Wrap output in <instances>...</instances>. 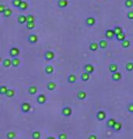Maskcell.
Masks as SVG:
<instances>
[{"mask_svg": "<svg viewBox=\"0 0 133 139\" xmlns=\"http://www.w3.org/2000/svg\"><path fill=\"white\" fill-rule=\"evenodd\" d=\"M14 95H15V90H14V89H8L7 92H6V94H5V96H6L7 97H13Z\"/></svg>", "mask_w": 133, "mask_h": 139, "instance_id": "cell-32", "label": "cell"}, {"mask_svg": "<svg viewBox=\"0 0 133 139\" xmlns=\"http://www.w3.org/2000/svg\"><path fill=\"white\" fill-rule=\"evenodd\" d=\"M67 81H68V83H70V84H74V83H76V81H77V77L75 75H69L68 77H67Z\"/></svg>", "mask_w": 133, "mask_h": 139, "instance_id": "cell-18", "label": "cell"}, {"mask_svg": "<svg viewBox=\"0 0 133 139\" xmlns=\"http://www.w3.org/2000/svg\"><path fill=\"white\" fill-rule=\"evenodd\" d=\"M44 57H45V59H46V60H53L55 58V54L52 51H46L45 53V55H44Z\"/></svg>", "mask_w": 133, "mask_h": 139, "instance_id": "cell-6", "label": "cell"}, {"mask_svg": "<svg viewBox=\"0 0 133 139\" xmlns=\"http://www.w3.org/2000/svg\"><path fill=\"white\" fill-rule=\"evenodd\" d=\"M121 78H122V75L119 72L112 73V79L114 81H119Z\"/></svg>", "mask_w": 133, "mask_h": 139, "instance_id": "cell-11", "label": "cell"}, {"mask_svg": "<svg viewBox=\"0 0 133 139\" xmlns=\"http://www.w3.org/2000/svg\"><path fill=\"white\" fill-rule=\"evenodd\" d=\"M114 31H115V33H116V36L123 33L122 27H120V26H115V27H114Z\"/></svg>", "mask_w": 133, "mask_h": 139, "instance_id": "cell-36", "label": "cell"}, {"mask_svg": "<svg viewBox=\"0 0 133 139\" xmlns=\"http://www.w3.org/2000/svg\"><path fill=\"white\" fill-rule=\"evenodd\" d=\"M126 69H127V71H128V72H131L133 70V63L128 62L126 64Z\"/></svg>", "mask_w": 133, "mask_h": 139, "instance_id": "cell-31", "label": "cell"}, {"mask_svg": "<svg viewBox=\"0 0 133 139\" xmlns=\"http://www.w3.org/2000/svg\"><path fill=\"white\" fill-rule=\"evenodd\" d=\"M12 13H13V12H12L11 9H9V8H6L5 12L3 13V15H4L5 17H10L11 15H12Z\"/></svg>", "mask_w": 133, "mask_h": 139, "instance_id": "cell-27", "label": "cell"}, {"mask_svg": "<svg viewBox=\"0 0 133 139\" xmlns=\"http://www.w3.org/2000/svg\"><path fill=\"white\" fill-rule=\"evenodd\" d=\"M27 7H28V4H27L26 2H25V1H23V2L21 3L20 6H19L18 8H19L20 10H26Z\"/></svg>", "mask_w": 133, "mask_h": 139, "instance_id": "cell-34", "label": "cell"}, {"mask_svg": "<svg viewBox=\"0 0 133 139\" xmlns=\"http://www.w3.org/2000/svg\"><path fill=\"white\" fill-rule=\"evenodd\" d=\"M36 92H37V87L36 86H29V88H28V93L30 95H35V94H36Z\"/></svg>", "mask_w": 133, "mask_h": 139, "instance_id": "cell-22", "label": "cell"}, {"mask_svg": "<svg viewBox=\"0 0 133 139\" xmlns=\"http://www.w3.org/2000/svg\"><path fill=\"white\" fill-rule=\"evenodd\" d=\"M121 128H122V125H121V123H120V122H117V123L115 124L114 127H113L114 131H116V132L120 131V130H121Z\"/></svg>", "mask_w": 133, "mask_h": 139, "instance_id": "cell-23", "label": "cell"}, {"mask_svg": "<svg viewBox=\"0 0 133 139\" xmlns=\"http://www.w3.org/2000/svg\"><path fill=\"white\" fill-rule=\"evenodd\" d=\"M58 139H67V135L66 134H60L58 135Z\"/></svg>", "mask_w": 133, "mask_h": 139, "instance_id": "cell-43", "label": "cell"}, {"mask_svg": "<svg viewBox=\"0 0 133 139\" xmlns=\"http://www.w3.org/2000/svg\"><path fill=\"white\" fill-rule=\"evenodd\" d=\"M26 17H27V22H35V20H36L35 16L33 15H28Z\"/></svg>", "mask_w": 133, "mask_h": 139, "instance_id": "cell-40", "label": "cell"}, {"mask_svg": "<svg viewBox=\"0 0 133 139\" xmlns=\"http://www.w3.org/2000/svg\"><path fill=\"white\" fill-rule=\"evenodd\" d=\"M3 66L5 67H9L12 66V60L9 58H5V60L3 61Z\"/></svg>", "mask_w": 133, "mask_h": 139, "instance_id": "cell-21", "label": "cell"}, {"mask_svg": "<svg viewBox=\"0 0 133 139\" xmlns=\"http://www.w3.org/2000/svg\"><path fill=\"white\" fill-rule=\"evenodd\" d=\"M86 97H87V94H86V92H84V91H79V92L77 93V98H78L79 100H84Z\"/></svg>", "mask_w": 133, "mask_h": 139, "instance_id": "cell-19", "label": "cell"}, {"mask_svg": "<svg viewBox=\"0 0 133 139\" xmlns=\"http://www.w3.org/2000/svg\"><path fill=\"white\" fill-rule=\"evenodd\" d=\"M88 139H97V136H96L95 134H90V135L88 136Z\"/></svg>", "mask_w": 133, "mask_h": 139, "instance_id": "cell-45", "label": "cell"}, {"mask_svg": "<svg viewBox=\"0 0 133 139\" xmlns=\"http://www.w3.org/2000/svg\"><path fill=\"white\" fill-rule=\"evenodd\" d=\"M7 87L6 86H2L1 87H0V94L1 95H5L6 94V92H7Z\"/></svg>", "mask_w": 133, "mask_h": 139, "instance_id": "cell-39", "label": "cell"}, {"mask_svg": "<svg viewBox=\"0 0 133 139\" xmlns=\"http://www.w3.org/2000/svg\"><path fill=\"white\" fill-rule=\"evenodd\" d=\"M121 46H122L123 48H128L130 46V41L128 40V39H125L121 42Z\"/></svg>", "mask_w": 133, "mask_h": 139, "instance_id": "cell-24", "label": "cell"}, {"mask_svg": "<svg viewBox=\"0 0 133 139\" xmlns=\"http://www.w3.org/2000/svg\"><path fill=\"white\" fill-rule=\"evenodd\" d=\"M19 65H20V59L18 57H13V59H12V67H17Z\"/></svg>", "mask_w": 133, "mask_h": 139, "instance_id": "cell-13", "label": "cell"}, {"mask_svg": "<svg viewBox=\"0 0 133 139\" xmlns=\"http://www.w3.org/2000/svg\"><path fill=\"white\" fill-rule=\"evenodd\" d=\"M125 5H126V7H128V8L132 7L133 6V1L132 0H126V1H125Z\"/></svg>", "mask_w": 133, "mask_h": 139, "instance_id": "cell-38", "label": "cell"}, {"mask_svg": "<svg viewBox=\"0 0 133 139\" xmlns=\"http://www.w3.org/2000/svg\"><path fill=\"white\" fill-rule=\"evenodd\" d=\"M35 22H27L26 23V28L27 29H29V30H32V29H34L35 28Z\"/></svg>", "mask_w": 133, "mask_h": 139, "instance_id": "cell-29", "label": "cell"}, {"mask_svg": "<svg viewBox=\"0 0 133 139\" xmlns=\"http://www.w3.org/2000/svg\"><path fill=\"white\" fill-rule=\"evenodd\" d=\"M5 9H6V8L5 7V5H0V13H1V14H3V13H4V12L5 11Z\"/></svg>", "mask_w": 133, "mask_h": 139, "instance_id": "cell-44", "label": "cell"}, {"mask_svg": "<svg viewBox=\"0 0 133 139\" xmlns=\"http://www.w3.org/2000/svg\"><path fill=\"white\" fill-rule=\"evenodd\" d=\"M6 137H7V139H14L15 137V132H12V131H10V132H8V133H7V134H6Z\"/></svg>", "mask_w": 133, "mask_h": 139, "instance_id": "cell-37", "label": "cell"}, {"mask_svg": "<svg viewBox=\"0 0 133 139\" xmlns=\"http://www.w3.org/2000/svg\"><path fill=\"white\" fill-rule=\"evenodd\" d=\"M116 38H117V40H118V41L122 42L123 40L126 39V36H125L124 33H121V34H119V35H117V36H116Z\"/></svg>", "mask_w": 133, "mask_h": 139, "instance_id": "cell-28", "label": "cell"}, {"mask_svg": "<svg viewBox=\"0 0 133 139\" xmlns=\"http://www.w3.org/2000/svg\"><path fill=\"white\" fill-rule=\"evenodd\" d=\"M105 36L107 37V39H112L114 38V36H116V33L114 29H107L105 33Z\"/></svg>", "mask_w": 133, "mask_h": 139, "instance_id": "cell-2", "label": "cell"}, {"mask_svg": "<svg viewBox=\"0 0 133 139\" xmlns=\"http://www.w3.org/2000/svg\"><path fill=\"white\" fill-rule=\"evenodd\" d=\"M98 47H99V45L97 43H95V42H93V43H91L89 45V49L91 51H97V49H98Z\"/></svg>", "mask_w": 133, "mask_h": 139, "instance_id": "cell-16", "label": "cell"}, {"mask_svg": "<svg viewBox=\"0 0 133 139\" xmlns=\"http://www.w3.org/2000/svg\"><path fill=\"white\" fill-rule=\"evenodd\" d=\"M46 87L48 90H50V91H53V90H55L56 87V85L55 82H49L47 83V86H46Z\"/></svg>", "mask_w": 133, "mask_h": 139, "instance_id": "cell-17", "label": "cell"}, {"mask_svg": "<svg viewBox=\"0 0 133 139\" xmlns=\"http://www.w3.org/2000/svg\"><path fill=\"white\" fill-rule=\"evenodd\" d=\"M127 17L129 20H133V11H128L127 14Z\"/></svg>", "mask_w": 133, "mask_h": 139, "instance_id": "cell-41", "label": "cell"}, {"mask_svg": "<svg viewBox=\"0 0 133 139\" xmlns=\"http://www.w3.org/2000/svg\"><path fill=\"white\" fill-rule=\"evenodd\" d=\"M17 21H18L19 24H25V23H27V17L26 15H21L17 17Z\"/></svg>", "mask_w": 133, "mask_h": 139, "instance_id": "cell-12", "label": "cell"}, {"mask_svg": "<svg viewBox=\"0 0 133 139\" xmlns=\"http://www.w3.org/2000/svg\"><path fill=\"white\" fill-rule=\"evenodd\" d=\"M72 114V109L70 107H68V106H66V107H64L62 109V115H64V116H70Z\"/></svg>", "mask_w": 133, "mask_h": 139, "instance_id": "cell-3", "label": "cell"}, {"mask_svg": "<svg viewBox=\"0 0 133 139\" xmlns=\"http://www.w3.org/2000/svg\"><path fill=\"white\" fill-rule=\"evenodd\" d=\"M109 71L111 73H115V72H118V65L117 64H111L110 66H109Z\"/></svg>", "mask_w": 133, "mask_h": 139, "instance_id": "cell-20", "label": "cell"}, {"mask_svg": "<svg viewBox=\"0 0 133 139\" xmlns=\"http://www.w3.org/2000/svg\"><path fill=\"white\" fill-rule=\"evenodd\" d=\"M20 54V51L17 47H12L10 50H9V55L12 57H17Z\"/></svg>", "mask_w": 133, "mask_h": 139, "instance_id": "cell-1", "label": "cell"}, {"mask_svg": "<svg viewBox=\"0 0 133 139\" xmlns=\"http://www.w3.org/2000/svg\"><path fill=\"white\" fill-rule=\"evenodd\" d=\"M84 70H85V72L88 73V74H92L95 71V67H93L91 64H87L84 67Z\"/></svg>", "mask_w": 133, "mask_h": 139, "instance_id": "cell-4", "label": "cell"}, {"mask_svg": "<svg viewBox=\"0 0 133 139\" xmlns=\"http://www.w3.org/2000/svg\"><path fill=\"white\" fill-rule=\"evenodd\" d=\"M98 45H99V47H100V48L105 49L107 46V42L106 41V40H101V41L98 43Z\"/></svg>", "mask_w": 133, "mask_h": 139, "instance_id": "cell-33", "label": "cell"}, {"mask_svg": "<svg viewBox=\"0 0 133 139\" xmlns=\"http://www.w3.org/2000/svg\"><path fill=\"white\" fill-rule=\"evenodd\" d=\"M22 2H23L22 0H12V5L15 7H19Z\"/></svg>", "mask_w": 133, "mask_h": 139, "instance_id": "cell-30", "label": "cell"}, {"mask_svg": "<svg viewBox=\"0 0 133 139\" xmlns=\"http://www.w3.org/2000/svg\"><path fill=\"white\" fill-rule=\"evenodd\" d=\"M106 116H107V115L106 113L104 112V111H98L97 114V118L99 120V121H102L104 119L106 118Z\"/></svg>", "mask_w": 133, "mask_h": 139, "instance_id": "cell-10", "label": "cell"}, {"mask_svg": "<svg viewBox=\"0 0 133 139\" xmlns=\"http://www.w3.org/2000/svg\"><path fill=\"white\" fill-rule=\"evenodd\" d=\"M30 108H31V105L28 103H26V102H25V103H23L21 105V109H22V111H23L24 113L29 112Z\"/></svg>", "mask_w": 133, "mask_h": 139, "instance_id": "cell-7", "label": "cell"}, {"mask_svg": "<svg viewBox=\"0 0 133 139\" xmlns=\"http://www.w3.org/2000/svg\"><path fill=\"white\" fill-rule=\"evenodd\" d=\"M36 101H37V103L38 104H45L46 101V97L45 95H39L38 96H37V98H36Z\"/></svg>", "mask_w": 133, "mask_h": 139, "instance_id": "cell-9", "label": "cell"}, {"mask_svg": "<svg viewBox=\"0 0 133 139\" xmlns=\"http://www.w3.org/2000/svg\"><path fill=\"white\" fill-rule=\"evenodd\" d=\"M57 5H58V6H59L60 8H64V7L67 6L68 2H67L66 0H59V1L57 2Z\"/></svg>", "mask_w": 133, "mask_h": 139, "instance_id": "cell-15", "label": "cell"}, {"mask_svg": "<svg viewBox=\"0 0 133 139\" xmlns=\"http://www.w3.org/2000/svg\"><path fill=\"white\" fill-rule=\"evenodd\" d=\"M117 123V121L115 120L114 118H110L108 119L107 121V127H109V128H113L114 127V125H115V124Z\"/></svg>", "mask_w": 133, "mask_h": 139, "instance_id": "cell-14", "label": "cell"}, {"mask_svg": "<svg viewBox=\"0 0 133 139\" xmlns=\"http://www.w3.org/2000/svg\"><path fill=\"white\" fill-rule=\"evenodd\" d=\"M127 109H128V111L129 113H133V103H130L129 105H128Z\"/></svg>", "mask_w": 133, "mask_h": 139, "instance_id": "cell-42", "label": "cell"}, {"mask_svg": "<svg viewBox=\"0 0 133 139\" xmlns=\"http://www.w3.org/2000/svg\"><path fill=\"white\" fill-rule=\"evenodd\" d=\"M89 75H90V74H88V73H87V72H84L81 75V79L83 81H87V80H89V77H90Z\"/></svg>", "mask_w": 133, "mask_h": 139, "instance_id": "cell-26", "label": "cell"}, {"mask_svg": "<svg viewBox=\"0 0 133 139\" xmlns=\"http://www.w3.org/2000/svg\"><path fill=\"white\" fill-rule=\"evenodd\" d=\"M27 40H28V42L31 43V44H35V43H36L37 40H38V37H37L36 35L32 34V35H29V36H27Z\"/></svg>", "mask_w": 133, "mask_h": 139, "instance_id": "cell-5", "label": "cell"}, {"mask_svg": "<svg viewBox=\"0 0 133 139\" xmlns=\"http://www.w3.org/2000/svg\"><path fill=\"white\" fill-rule=\"evenodd\" d=\"M45 72L47 74V75H50L54 72V67L52 66H46V68H45Z\"/></svg>", "mask_w": 133, "mask_h": 139, "instance_id": "cell-25", "label": "cell"}, {"mask_svg": "<svg viewBox=\"0 0 133 139\" xmlns=\"http://www.w3.org/2000/svg\"><path fill=\"white\" fill-rule=\"evenodd\" d=\"M46 139H56L55 137H53V136H49V137H47Z\"/></svg>", "mask_w": 133, "mask_h": 139, "instance_id": "cell-46", "label": "cell"}, {"mask_svg": "<svg viewBox=\"0 0 133 139\" xmlns=\"http://www.w3.org/2000/svg\"><path fill=\"white\" fill-rule=\"evenodd\" d=\"M95 23H96V19L92 17V16H89V17H87V19H86V24H87L88 26H92L95 25Z\"/></svg>", "mask_w": 133, "mask_h": 139, "instance_id": "cell-8", "label": "cell"}, {"mask_svg": "<svg viewBox=\"0 0 133 139\" xmlns=\"http://www.w3.org/2000/svg\"><path fill=\"white\" fill-rule=\"evenodd\" d=\"M32 137H33V139H40V137H41L40 132H38V131H35V132L32 134Z\"/></svg>", "mask_w": 133, "mask_h": 139, "instance_id": "cell-35", "label": "cell"}]
</instances>
